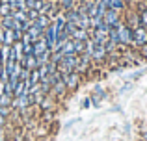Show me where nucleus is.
<instances>
[{
	"label": "nucleus",
	"instance_id": "f257e3e1",
	"mask_svg": "<svg viewBox=\"0 0 147 141\" xmlns=\"http://www.w3.org/2000/svg\"><path fill=\"white\" fill-rule=\"evenodd\" d=\"M117 33H119V45L121 47H132V28H129L125 22H119Z\"/></svg>",
	"mask_w": 147,
	"mask_h": 141
},
{
	"label": "nucleus",
	"instance_id": "f03ea898",
	"mask_svg": "<svg viewBox=\"0 0 147 141\" xmlns=\"http://www.w3.org/2000/svg\"><path fill=\"white\" fill-rule=\"evenodd\" d=\"M144 45H147V30L144 26H138V28L132 30V47L140 48Z\"/></svg>",
	"mask_w": 147,
	"mask_h": 141
},
{
	"label": "nucleus",
	"instance_id": "7ed1b4c3",
	"mask_svg": "<svg viewBox=\"0 0 147 141\" xmlns=\"http://www.w3.org/2000/svg\"><path fill=\"white\" fill-rule=\"evenodd\" d=\"M104 22L108 24V28H114V26H117L119 22H121V13L115 9H106V13H104Z\"/></svg>",
	"mask_w": 147,
	"mask_h": 141
},
{
	"label": "nucleus",
	"instance_id": "20e7f679",
	"mask_svg": "<svg viewBox=\"0 0 147 141\" xmlns=\"http://www.w3.org/2000/svg\"><path fill=\"white\" fill-rule=\"evenodd\" d=\"M80 76H82V74H78L76 71H73V72H69V74L61 76V78H63V82H65V86H67V89L73 91V89H76V87L80 86Z\"/></svg>",
	"mask_w": 147,
	"mask_h": 141
},
{
	"label": "nucleus",
	"instance_id": "39448f33",
	"mask_svg": "<svg viewBox=\"0 0 147 141\" xmlns=\"http://www.w3.org/2000/svg\"><path fill=\"white\" fill-rule=\"evenodd\" d=\"M30 106H32V102H30V95L13 97V100H11V108L17 110V112H21V110H24V108H30Z\"/></svg>",
	"mask_w": 147,
	"mask_h": 141
},
{
	"label": "nucleus",
	"instance_id": "423d86ee",
	"mask_svg": "<svg viewBox=\"0 0 147 141\" xmlns=\"http://www.w3.org/2000/svg\"><path fill=\"white\" fill-rule=\"evenodd\" d=\"M67 86H65V82H63V78H60V80H56L54 82V86H52V89H50V95H52L54 98H61V97H65L67 95Z\"/></svg>",
	"mask_w": 147,
	"mask_h": 141
},
{
	"label": "nucleus",
	"instance_id": "0eeeda50",
	"mask_svg": "<svg viewBox=\"0 0 147 141\" xmlns=\"http://www.w3.org/2000/svg\"><path fill=\"white\" fill-rule=\"evenodd\" d=\"M43 39H45V43H47V47L50 48V50H54V47H56V32H54L52 24L43 32Z\"/></svg>",
	"mask_w": 147,
	"mask_h": 141
},
{
	"label": "nucleus",
	"instance_id": "6e6552de",
	"mask_svg": "<svg viewBox=\"0 0 147 141\" xmlns=\"http://www.w3.org/2000/svg\"><path fill=\"white\" fill-rule=\"evenodd\" d=\"M19 63H21L24 69H28V71H36V69H39L36 56H22V59H21Z\"/></svg>",
	"mask_w": 147,
	"mask_h": 141
},
{
	"label": "nucleus",
	"instance_id": "1a4fd4ad",
	"mask_svg": "<svg viewBox=\"0 0 147 141\" xmlns=\"http://www.w3.org/2000/svg\"><path fill=\"white\" fill-rule=\"evenodd\" d=\"M61 61H63L71 71H76L78 69V63H80V56L78 54H69V56H63Z\"/></svg>",
	"mask_w": 147,
	"mask_h": 141
},
{
	"label": "nucleus",
	"instance_id": "9d476101",
	"mask_svg": "<svg viewBox=\"0 0 147 141\" xmlns=\"http://www.w3.org/2000/svg\"><path fill=\"white\" fill-rule=\"evenodd\" d=\"M2 43H4L2 47H13V45L17 43L13 30H2Z\"/></svg>",
	"mask_w": 147,
	"mask_h": 141
},
{
	"label": "nucleus",
	"instance_id": "9b49d317",
	"mask_svg": "<svg viewBox=\"0 0 147 141\" xmlns=\"http://www.w3.org/2000/svg\"><path fill=\"white\" fill-rule=\"evenodd\" d=\"M90 37L93 41H97V43H106L108 41V30H91L90 32Z\"/></svg>",
	"mask_w": 147,
	"mask_h": 141
},
{
	"label": "nucleus",
	"instance_id": "f8f14e48",
	"mask_svg": "<svg viewBox=\"0 0 147 141\" xmlns=\"http://www.w3.org/2000/svg\"><path fill=\"white\" fill-rule=\"evenodd\" d=\"M43 32H45V30H41L39 26L36 24V22H32V26H30V30H28L26 33L30 35V39H32V43H36L37 39H41V37H43Z\"/></svg>",
	"mask_w": 147,
	"mask_h": 141
},
{
	"label": "nucleus",
	"instance_id": "ddd939ff",
	"mask_svg": "<svg viewBox=\"0 0 147 141\" xmlns=\"http://www.w3.org/2000/svg\"><path fill=\"white\" fill-rule=\"evenodd\" d=\"M47 50H50V48L47 47V43H45V39L41 37V39H37L36 43H34V56H41V54H45Z\"/></svg>",
	"mask_w": 147,
	"mask_h": 141
},
{
	"label": "nucleus",
	"instance_id": "4468645a",
	"mask_svg": "<svg viewBox=\"0 0 147 141\" xmlns=\"http://www.w3.org/2000/svg\"><path fill=\"white\" fill-rule=\"evenodd\" d=\"M9 59H13V61H21L22 59V45L21 43H15L13 47H11Z\"/></svg>",
	"mask_w": 147,
	"mask_h": 141
},
{
	"label": "nucleus",
	"instance_id": "2eb2a0df",
	"mask_svg": "<svg viewBox=\"0 0 147 141\" xmlns=\"http://www.w3.org/2000/svg\"><path fill=\"white\" fill-rule=\"evenodd\" d=\"M63 19L67 22H75V24H76L78 19H80V13L76 11V7H75V9H67V11H63Z\"/></svg>",
	"mask_w": 147,
	"mask_h": 141
},
{
	"label": "nucleus",
	"instance_id": "dca6fc26",
	"mask_svg": "<svg viewBox=\"0 0 147 141\" xmlns=\"http://www.w3.org/2000/svg\"><path fill=\"white\" fill-rule=\"evenodd\" d=\"M71 39H75V41H88L90 39V32H88V30H82V28H76V32L73 33Z\"/></svg>",
	"mask_w": 147,
	"mask_h": 141
},
{
	"label": "nucleus",
	"instance_id": "f3484780",
	"mask_svg": "<svg viewBox=\"0 0 147 141\" xmlns=\"http://www.w3.org/2000/svg\"><path fill=\"white\" fill-rule=\"evenodd\" d=\"M61 54H63V56H69V54H75V41H73V39H67V41H65V45H63V47H61Z\"/></svg>",
	"mask_w": 147,
	"mask_h": 141
},
{
	"label": "nucleus",
	"instance_id": "a211bd4d",
	"mask_svg": "<svg viewBox=\"0 0 147 141\" xmlns=\"http://www.w3.org/2000/svg\"><path fill=\"white\" fill-rule=\"evenodd\" d=\"M108 41H110V43H114L115 47H119V33H117V26H114V28L108 30Z\"/></svg>",
	"mask_w": 147,
	"mask_h": 141
},
{
	"label": "nucleus",
	"instance_id": "6ab92c4d",
	"mask_svg": "<svg viewBox=\"0 0 147 141\" xmlns=\"http://www.w3.org/2000/svg\"><path fill=\"white\" fill-rule=\"evenodd\" d=\"M11 17L17 19L19 22H24V21H28V9H15L11 13Z\"/></svg>",
	"mask_w": 147,
	"mask_h": 141
},
{
	"label": "nucleus",
	"instance_id": "aec40b11",
	"mask_svg": "<svg viewBox=\"0 0 147 141\" xmlns=\"http://www.w3.org/2000/svg\"><path fill=\"white\" fill-rule=\"evenodd\" d=\"M21 95H26V86L22 80H19L13 86V97H21Z\"/></svg>",
	"mask_w": 147,
	"mask_h": 141
},
{
	"label": "nucleus",
	"instance_id": "412c9836",
	"mask_svg": "<svg viewBox=\"0 0 147 141\" xmlns=\"http://www.w3.org/2000/svg\"><path fill=\"white\" fill-rule=\"evenodd\" d=\"M36 24L39 26L41 30H47L50 24H52V21H50V19L47 17V15H39V17H37V21H36Z\"/></svg>",
	"mask_w": 147,
	"mask_h": 141
},
{
	"label": "nucleus",
	"instance_id": "4be33fe9",
	"mask_svg": "<svg viewBox=\"0 0 147 141\" xmlns=\"http://www.w3.org/2000/svg\"><path fill=\"white\" fill-rule=\"evenodd\" d=\"M108 9H115V11H119V13H121V11L125 9V0H110Z\"/></svg>",
	"mask_w": 147,
	"mask_h": 141
},
{
	"label": "nucleus",
	"instance_id": "5701e85b",
	"mask_svg": "<svg viewBox=\"0 0 147 141\" xmlns=\"http://www.w3.org/2000/svg\"><path fill=\"white\" fill-rule=\"evenodd\" d=\"M58 4H60L61 11H67V9H75V7H76V0H58Z\"/></svg>",
	"mask_w": 147,
	"mask_h": 141
},
{
	"label": "nucleus",
	"instance_id": "b1692460",
	"mask_svg": "<svg viewBox=\"0 0 147 141\" xmlns=\"http://www.w3.org/2000/svg\"><path fill=\"white\" fill-rule=\"evenodd\" d=\"M52 95H47V97H45L43 98V102H41V104H39V108L41 110H43V112H45V110H54V104H52Z\"/></svg>",
	"mask_w": 147,
	"mask_h": 141
},
{
	"label": "nucleus",
	"instance_id": "393cba45",
	"mask_svg": "<svg viewBox=\"0 0 147 141\" xmlns=\"http://www.w3.org/2000/svg\"><path fill=\"white\" fill-rule=\"evenodd\" d=\"M138 17H140V26L147 28V7L140 6V11H138Z\"/></svg>",
	"mask_w": 147,
	"mask_h": 141
},
{
	"label": "nucleus",
	"instance_id": "a878e982",
	"mask_svg": "<svg viewBox=\"0 0 147 141\" xmlns=\"http://www.w3.org/2000/svg\"><path fill=\"white\" fill-rule=\"evenodd\" d=\"M50 56H52V50H47L45 54H41V56H37V65H47V63L50 61Z\"/></svg>",
	"mask_w": 147,
	"mask_h": 141
},
{
	"label": "nucleus",
	"instance_id": "bb28decb",
	"mask_svg": "<svg viewBox=\"0 0 147 141\" xmlns=\"http://www.w3.org/2000/svg\"><path fill=\"white\" fill-rule=\"evenodd\" d=\"M28 82L32 84V86H36V84H41V76H39V71H30V78H28Z\"/></svg>",
	"mask_w": 147,
	"mask_h": 141
},
{
	"label": "nucleus",
	"instance_id": "cd10ccee",
	"mask_svg": "<svg viewBox=\"0 0 147 141\" xmlns=\"http://www.w3.org/2000/svg\"><path fill=\"white\" fill-rule=\"evenodd\" d=\"M13 9H11L9 4H0V17H11Z\"/></svg>",
	"mask_w": 147,
	"mask_h": 141
},
{
	"label": "nucleus",
	"instance_id": "c85d7f7f",
	"mask_svg": "<svg viewBox=\"0 0 147 141\" xmlns=\"http://www.w3.org/2000/svg\"><path fill=\"white\" fill-rule=\"evenodd\" d=\"M11 100H13V97L11 95H0V108H7V106H11Z\"/></svg>",
	"mask_w": 147,
	"mask_h": 141
},
{
	"label": "nucleus",
	"instance_id": "c756f323",
	"mask_svg": "<svg viewBox=\"0 0 147 141\" xmlns=\"http://www.w3.org/2000/svg\"><path fill=\"white\" fill-rule=\"evenodd\" d=\"M84 52H86V41H75V54L80 56V54H84Z\"/></svg>",
	"mask_w": 147,
	"mask_h": 141
},
{
	"label": "nucleus",
	"instance_id": "7c9ffc66",
	"mask_svg": "<svg viewBox=\"0 0 147 141\" xmlns=\"http://www.w3.org/2000/svg\"><path fill=\"white\" fill-rule=\"evenodd\" d=\"M22 45V56H34V43H21Z\"/></svg>",
	"mask_w": 147,
	"mask_h": 141
},
{
	"label": "nucleus",
	"instance_id": "2f4dec72",
	"mask_svg": "<svg viewBox=\"0 0 147 141\" xmlns=\"http://www.w3.org/2000/svg\"><path fill=\"white\" fill-rule=\"evenodd\" d=\"M9 54H11V47H2L0 48V56H2V65L9 59Z\"/></svg>",
	"mask_w": 147,
	"mask_h": 141
},
{
	"label": "nucleus",
	"instance_id": "473e14b6",
	"mask_svg": "<svg viewBox=\"0 0 147 141\" xmlns=\"http://www.w3.org/2000/svg\"><path fill=\"white\" fill-rule=\"evenodd\" d=\"M76 28H78V26H76L75 22H65V33L69 35V39H71V37H73V33L76 32Z\"/></svg>",
	"mask_w": 147,
	"mask_h": 141
},
{
	"label": "nucleus",
	"instance_id": "72a5a7b5",
	"mask_svg": "<svg viewBox=\"0 0 147 141\" xmlns=\"http://www.w3.org/2000/svg\"><path fill=\"white\" fill-rule=\"evenodd\" d=\"M54 117V110H45L43 113H41V119L45 121V123H49V121H52Z\"/></svg>",
	"mask_w": 147,
	"mask_h": 141
},
{
	"label": "nucleus",
	"instance_id": "f704fd0d",
	"mask_svg": "<svg viewBox=\"0 0 147 141\" xmlns=\"http://www.w3.org/2000/svg\"><path fill=\"white\" fill-rule=\"evenodd\" d=\"M61 59H63V54H61V52H52V56H50V61H52V63L58 65Z\"/></svg>",
	"mask_w": 147,
	"mask_h": 141
},
{
	"label": "nucleus",
	"instance_id": "c9c22d12",
	"mask_svg": "<svg viewBox=\"0 0 147 141\" xmlns=\"http://www.w3.org/2000/svg\"><path fill=\"white\" fill-rule=\"evenodd\" d=\"M37 17H39V11H36V9H28V21H30V22H36V21H37Z\"/></svg>",
	"mask_w": 147,
	"mask_h": 141
},
{
	"label": "nucleus",
	"instance_id": "e433bc0d",
	"mask_svg": "<svg viewBox=\"0 0 147 141\" xmlns=\"http://www.w3.org/2000/svg\"><path fill=\"white\" fill-rule=\"evenodd\" d=\"M28 78H30V71L22 67V69H21V76H19V80H22V82H24V80H28Z\"/></svg>",
	"mask_w": 147,
	"mask_h": 141
},
{
	"label": "nucleus",
	"instance_id": "4c0bfd02",
	"mask_svg": "<svg viewBox=\"0 0 147 141\" xmlns=\"http://www.w3.org/2000/svg\"><path fill=\"white\" fill-rule=\"evenodd\" d=\"M138 54H140L142 58H147V45H144V47L138 48Z\"/></svg>",
	"mask_w": 147,
	"mask_h": 141
},
{
	"label": "nucleus",
	"instance_id": "58836bf2",
	"mask_svg": "<svg viewBox=\"0 0 147 141\" xmlns=\"http://www.w3.org/2000/svg\"><path fill=\"white\" fill-rule=\"evenodd\" d=\"M145 7H147V0H145Z\"/></svg>",
	"mask_w": 147,
	"mask_h": 141
},
{
	"label": "nucleus",
	"instance_id": "ea45409f",
	"mask_svg": "<svg viewBox=\"0 0 147 141\" xmlns=\"http://www.w3.org/2000/svg\"><path fill=\"white\" fill-rule=\"evenodd\" d=\"M91 2H97V0H91Z\"/></svg>",
	"mask_w": 147,
	"mask_h": 141
},
{
	"label": "nucleus",
	"instance_id": "a19ab883",
	"mask_svg": "<svg viewBox=\"0 0 147 141\" xmlns=\"http://www.w3.org/2000/svg\"><path fill=\"white\" fill-rule=\"evenodd\" d=\"M9 141H15V139H9Z\"/></svg>",
	"mask_w": 147,
	"mask_h": 141
},
{
	"label": "nucleus",
	"instance_id": "79ce46f5",
	"mask_svg": "<svg viewBox=\"0 0 147 141\" xmlns=\"http://www.w3.org/2000/svg\"><path fill=\"white\" fill-rule=\"evenodd\" d=\"M125 2H127V0H125ZM129 2H130V0H129Z\"/></svg>",
	"mask_w": 147,
	"mask_h": 141
},
{
	"label": "nucleus",
	"instance_id": "37998d69",
	"mask_svg": "<svg viewBox=\"0 0 147 141\" xmlns=\"http://www.w3.org/2000/svg\"><path fill=\"white\" fill-rule=\"evenodd\" d=\"M145 30H147V28H145Z\"/></svg>",
	"mask_w": 147,
	"mask_h": 141
}]
</instances>
